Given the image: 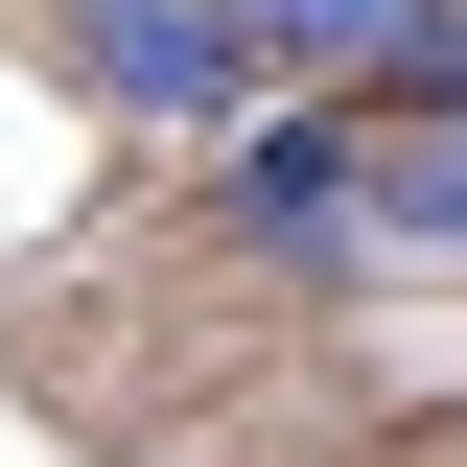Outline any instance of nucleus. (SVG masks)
Masks as SVG:
<instances>
[{
	"label": "nucleus",
	"instance_id": "nucleus-1",
	"mask_svg": "<svg viewBox=\"0 0 467 467\" xmlns=\"http://www.w3.org/2000/svg\"><path fill=\"white\" fill-rule=\"evenodd\" d=\"M234 47H257V94L281 70H444L467 94V0H234Z\"/></svg>",
	"mask_w": 467,
	"mask_h": 467
},
{
	"label": "nucleus",
	"instance_id": "nucleus-2",
	"mask_svg": "<svg viewBox=\"0 0 467 467\" xmlns=\"http://www.w3.org/2000/svg\"><path fill=\"white\" fill-rule=\"evenodd\" d=\"M117 117H257V47H234V0H117L94 24Z\"/></svg>",
	"mask_w": 467,
	"mask_h": 467
},
{
	"label": "nucleus",
	"instance_id": "nucleus-3",
	"mask_svg": "<svg viewBox=\"0 0 467 467\" xmlns=\"http://www.w3.org/2000/svg\"><path fill=\"white\" fill-rule=\"evenodd\" d=\"M234 211L281 234V257H327V234H374V140H257V164H234Z\"/></svg>",
	"mask_w": 467,
	"mask_h": 467
},
{
	"label": "nucleus",
	"instance_id": "nucleus-4",
	"mask_svg": "<svg viewBox=\"0 0 467 467\" xmlns=\"http://www.w3.org/2000/svg\"><path fill=\"white\" fill-rule=\"evenodd\" d=\"M374 211H420V234H467V94L420 117V140H374Z\"/></svg>",
	"mask_w": 467,
	"mask_h": 467
},
{
	"label": "nucleus",
	"instance_id": "nucleus-5",
	"mask_svg": "<svg viewBox=\"0 0 467 467\" xmlns=\"http://www.w3.org/2000/svg\"><path fill=\"white\" fill-rule=\"evenodd\" d=\"M94 24H117V0H94Z\"/></svg>",
	"mask_w": 467,
	"mask_h": 467
}]
</instances>
